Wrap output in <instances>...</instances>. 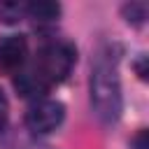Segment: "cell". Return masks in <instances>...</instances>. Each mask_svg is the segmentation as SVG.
<instances>
[{
	"label": "cell",
	"instance_id": "1",
	"mask_svg": "<svg viewBox=\"0 0 149 149\" xmlns=\"http://www.w3.org/2000/svg\"><path fill=\"white\" fill-rule=\"evenodd\" d=\"M91 107L93 114L102 123H114L121 116L123 98H121V77H119V56L112 51V47L100 49L95 56V63L91 68Z\"/></svg>",
	"mask_w": 149,
	"mask_h": 149
},
{
	"label": "cell",
	"instance_id": "2",
	"mask_svg": "<svg viewBox=\"0 0 149 149\" xmlns=\"http://www.w3.org/2000/svg\"><path fill=\"white\" fill-rule=\"evenodd\" d=\"M74 61H77V49L70 42H51L40 51L37 63L30 68V72L44 86V91H49L54 84H61L70 74Z\"/></svg>",
	"mask_w": 149,
	"mask_h": 149
},
{
	"label": "cell",
	"instance_id": "3",
	"mask_svg": "<svg viewBox=\"0 0 149 149\" xmlns=\"http://www.w3.org/2000/svg\"><path fill=\"white\" fill-rule=\"evenodd\" d=\"M65 119V107L63 102L58 100H51V98H42V100H35L28 112H26V126L30 133L35 135H47V133H54Z\"/></svg>",
	"mask_w": 149,
	"mask_h": 149
},
{
	"label": "cell",
	"instance_id": "4",
	"mask_svg": "<svg viewBox=\"0 0 149 149\" xmlns=\"http://www.w3.org/2000/svg\"><path fill=\"white\" fill-rule=\"evenodd\" d=\"M28 61V40L26 35H9L0 44V70L7 74H19Z\"/></svg>",
	"mask_w": 149,
	"mask_h": 149
},
{
	"label": "cell",
	"instance_id": "5",
	"mask_svg": "<svg viewBox=\"0 0 149 149\" xmlns=\"http://www.w3.org/2000/svg\"><path fill=\"white\" fill-rule=\"evenodd\" d=\"M26 16L35 21H56L61 16V5L49 2V0H37V2H26Z\"/></svg>",
	"mask_w": 149,
	"mask_h": 149
},
{
	"label": "cell",
	"instance_id": "6",
	"mask_svg": "<svg viewBox=\"0 0 149 149\" xmlns=\"http://www.w3.org/2000/svg\"><path fill=\"white\" fill-rule=\"evenodd\" d=\"M23 16H26V2H9V0L0 2V21L14 23V21H21Z\"/></svg>",
	"mask_w": 149,
	"mask_h": 149
},
{
	"label": "cell",
	"instance_id": "7",
	"mask_svg": "<svg viewBox=\"0 0 149 149\" xmlns=\"http://www.w3.org/2000/svg\"><path fill=\"white\" fill-rule=\"evenodd\" d=\"M123 16L126 21L130 23H142L147 19V5L144 2H130V5H123Z\"/></svg>",
	"mask_w": 149,
	"mask_h": 149
},
{
	"label": "cell",
	"instance_id": "8",
	"mask_svg": "<svg viewBox=\"0 0 149 149\" xmlns=\"http://www.w3.org/2000/svg\"><path fill=\"white\" fill-rule=\"evenodd\" d=\"M7 119H9V102H7V95H5L2 88H0V130L5 128Z\"/></svg>",
	"mask_w": 149,
	"mask_h": 149
}]
</instances>
